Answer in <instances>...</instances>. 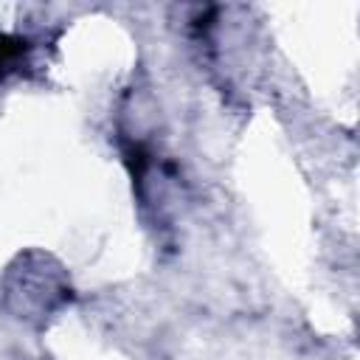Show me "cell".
Here are the masks:
<instances>
[{"mask_svg":"<svg viewBox=\"0 0 360 360\" xmlns=\"http://www.w3.org/2000/svg\"><path fill=\"white\" fill-rule=\"evenodd\" d=\"M31 53V42L14 34H0V79H8L11 73L22 70Z\"/></svg>","mask_w":360,"mask_h":360,"instance_id":"obj_1","label":"cell"}]
</instances>
